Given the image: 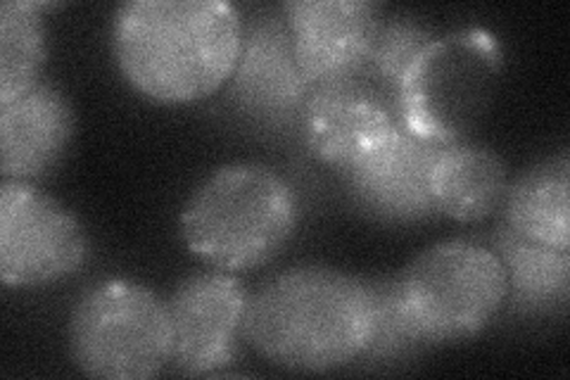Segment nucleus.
Instances as JSON below:
<instances>
[{
  "label": "nucleus",
  "instance_id": "1",
  "mask_svg": "<svg viewBox=\"0 0 570 380\" xmlns=\"http://www.w3.org/2000/svg\"><path fill=\"white\" fill-rule=\"evenodd\" d=\"M245 20L226 0H129L115 14L121 77L165 105L203 100L230 79Z\"/></svg>",
  "mask_w": 570,
  "mask_h": 380
},
{
  "label": "nucleus",
  "instance_id": "2",
  "mask_svg": "<svg viewBox=\"0 0 570 380\" xmlns=\"http://www.w3.org/2000/svg\"><path fill=\"white\" fill-rule=\"evenodd\" d=\"M371 325L368 281L307 264L281 271L249 295L243 335L276 367L326 373L364 357Z\"/></svg>",
  "mask_w": 570,
  "mask_h": 380
},
{
  "label": "nucleus",
  "instance_id": "3",
  "mask_svg": "<svg viewBox=\"0 0 570 380\" xmlns=\"http://www.w3.org/2000/svg\"><path fill=\"white\" fill-rule=\"evenodd\" d=\"M299 224L291 181L262 162H230L193 191L181 235L193 255L228 274L276 260Z\"/></svg>",
  "mask_w": 570,
  "mask_h": 380
},
{
  "label": "nucleus",
  "instance_id": "4",
  "mask_svg": "<svg viewBox=\"0 0 570 380\" xmlns=\"http://www.w3.org/2000/svg\"><path fill=\"white\" fill-rule=\"evenodd\" d=\"M71 361L91 378L148 380L174 357L169 302L134 279H105L69 316Z\"/></svg>",
  "mask_w": 570,
  "mask_h": 380
},
{
  "label": "nucleus",
  "instance_id": "5",
  "mask_svg": "<svg viewBox=\"0 0 570 380\" xmlns=\"http://www.w3.org/2000/svg\"><path fill=\"white\" fill-rule=\"evenodd\" d=\"M502 60V46L485 29L435 36L397 88L400 121L435 143L469 140L478 119L488 113Z\"/></svg>",
  "mask_w": 570,
  "mask_h": 380
},
{
  "label": "nucleus",
  "instance_id": "6",
  "mask_svg": "<svg viewBox=\"0 0 570 380\" xmlns=\"http://www.w3.org/2000/svg\"><path fill=\"white\" fill-rule=\"evenodd\" d=\"M397 283L428 345L480 335L509 295L507 271L497 252L463 238L423 250Z\"/></svg>",
  "mask_w": 570,
  "mask_h": 380
},
{
  "label": "nucleus",
  "instance_id": "7",
  "mask_svg": "<svg viewBox=\"0 0 570 380\" xmlns=\"http://www.w3.org/2000/svg\"><path fill=\"white\" fill-rule=\"evenodd\" d=\"M88 235L75 212L24 181L0 184V281L36 288L83 269Z\"/></svg>",
  "mask_w": 570,
  "mask_h": 380
},
{
  "label": "nucleus",
  "instance_id": "8",
  "mask_svg": "<svg viewBox=\"0 0 570 380\" xmlns=\"http://www.w3.org/2000/svg\"><path fill=\"white\" fill-rule=\"evenodd\" d=\"M400 124L395 100L364 75L312 86L299 131L307 150L335 172H350Z\"/></svg>",
  "mask_w": 570,
  "mask_h": 380
},
{
  "label": "nucleus",
  "instance_id": "9",
  "mask_svg": "<svg viewBox=\"0 0 570 380\" xmlns=\"http://www.w3.org/2000/svg\"><path fill=\"white\" fill-rule=\"evenodd\" d=\"M243 283L228 271H203L178 283L169 300L174 357L186 376H207L234 364L245 329Z\"/></svg>",
  "mask_w": 570,
  "mask_h": 380
},
{
  "label": "nucleus",
  "instance_id": "10",
  "mask_svg": "<svg viewBox=\"0 0 570 380\" xmlns=\"http://www.w3.org/2000/svg\"><path fill=\"white\" fill-rule=\"evenodd\" d=\"M309 90L295 58L288 22L274 12L253 17L245 25L240 56L228 79L234 105L262 126L288 129L299 124Z\"/></svg>",
  "mask_w": 570,
  "mask_h": 380
},
{
  "label": "nucleus",
  "instance_id": "11",
  "mask_svg": "<svg viewBox=\"0 0 570 380\" xmlns=\"http://www.w3.org/2000/svg\"><path fill=\"white\" fill-rule=\"evenodd\" d=\"M444 143L412 134L400 121L381 146L345 172L354 205L385 224H419L438 216L431 178Z\"/></svg>",
  "mask_w": 570,
  "mask_h": 380
},
{
  "label": "nucleus",
  "instance_id": "12",
  "mask_svg": "<svg viewBox=\"0 0 570 380\" xmlns=\"http://www.w3.org/2000/svg\"><path fill=\"white\" fill-rule=\"evenodd\" d=\"M283 14L309 86L362 75L383 22L371 0H291Z\"/></svg>",
  "mask_w": 570,
  "mask_h": 380
},
{
  "label": "nucleus",
  "instance_id": "13",
  "mask_svg": "<svg viewBox=\"0 0 570 380\" xmlns=\"http://www.w3.org/2000/svg\"><path fill=\"white\" fill-rule=\"evenodd\" d=\"M75 113L58 86L36 84L27 94L0 105V174L3 181L33 184L60 165Z\"/></svg>",
  "mask_w": 570,
  "mask_h": 380
},
{
  "label": "nucleus",
  "instance_id": "14",
  "mask_svg": "<svg viewBox=\"0 0 570 380\" xmlns=\"http://www.w3.org/2000/svg\"><path fill=\"white\" fill-rule=\"evenodd\" d=\"M507 188L509 172L494 150L471 140L440 148L431 178L438 214L461 224L485 222L502 207Z\"/></svg>",
  "mask_w": 570,
  "mask_h": 380
},
{
  "label": "nucleus",
  "instance_id": "15",
  "mask_svg": "<svg viewBox=\"0 0 570 380\" xmlns=\"http://www.w3.org/2000/svg\"><path fill=\"white\" fill-rule=\"evenodd\" d=\"M570 157L561 153L530 167L509 184L504 224L532 243L568 250L570 245Z\"/></svg>",
  "mask_w": 570,
  "mask_h": 380
},
{
  "label": "nucleus",
  "instance_id": "16",
  "mask_svg": "<svg viewBox=\"0 0 570 380\" xmlns=\"http://www.w3.org/2000/svg\"><path fill=\"white\" fill-rule=\"evenodd\" d=\"M494 252L507 271V302L521 314H554L570 298V252L532 243L507 224L494 233Z\"/></svg>",
  "mask_w": 570,
  "mask_h": 380
},
{
  "label": "nucleus",
  "instance_id": "17",
  "mask_svg": "<svg viewBox=\"0 0 570 380\" xmlns=\"http://www.w3.org/2000/svg\"><path fill=\"white\" fill-rule=\"evenodd\" d=\"M43 8L29 0L0 3V105L41 84L48 56Z\"/></svg>",
  "mask_w": 570,
  "mask_h": 380
},
{
  "label": "nucleus",
  "instance_id": "18",
  "mask_svg": "<svg viewBox=\"0 0 570 380\" xmlns=\"http://www.w3.org/2000/svg\"><path fill=\"white\" fill-rule=\"evenodd\" d=\"M433 39L435 33L423 22H419L416 17H392V20H383L376 31V39L371 43L362 75L395 100L397 88L409 67L416 62L423 48Z\"/></svg>",
  "mask_w": 570,
  "mask_h": 380
},
{
  "label": "nucleus",
  "instance_id": "19",
  "mask_svg": "<svg viewBox=\"0 0 570 380\" xmlns=\"http://www.w3.org/2000/svg\"><path fill=\"white\" fill-rule=\"evenodd\" d=\"M368 283L373 295V325L362 359H404L409 354H416L425 348H431L416 329L412 314L406 310L397 279H376Z\"/></svg>",
  "mask_w": 570,
  "mask_h": 380
}]
</instances>
